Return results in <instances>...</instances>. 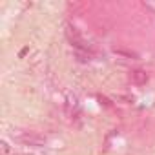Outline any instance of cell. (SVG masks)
<instances>
[{
	"instance_id": "1",
	"label": "cell",
	"mask_w": 155,
	"mask_h": 155,
	"mask_svg": "<svg viewBox=\"0 0 155 155\" xmlns=\"http://www.w3.org/2000/svg\"><path fill=\"white\" fill-rule=\"evenodd\" d=\"M20 140H22V142H26V144H31V146H42V144H44V140H42L40 137H35V135H31V133L22 135V137H20Z\"/></svg>"
},
{
	"instance_id": "2",
	"label": "cell",
	"mask_w": 155,
	"mask_h": 155,
	"mask_svg": "<svg viewBox=\"0 0 155 155\" xmlns=\"http://www.w3.org/2000/svg\"><path fill=\"white\" fill-rule=\"evenodd\" d=\"M133 81H135V84H146V81H148L146 71H142V69H135V71H133Z\"/></svg>"
},
{
	"instance_id": "3",
	"label": "cell",
	"mask_w": 155,
	"mask_h": 155,
	"mask_svg": "<svg viewBox=\"0 0 155 155\" xmlns=\"http://www.w3.org/2000/svg\"><path fill=\"white\" fill-rule=\"evenodd\" d=\"M28 51H29V48H24V49H22V51H20V57H24V55H26V53H28Z\"/></svg>"
}]
</instances>
